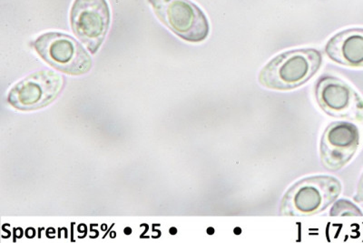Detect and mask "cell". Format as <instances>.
<instances>
[{"mask_svg":"<svg viewBox=\"0 0 363 243\" xmlns=\"http://www.w3.org/2000/svg\"><path fill=\"white\" fill-rule=\"evenodd\" d=\"M315 99L320 108L333 118L363 122V99L352 86L335 76L317 81Z\"/></svg>","mask_w":363,"mask_h":243,"instance_id":"obj_7","label":"cell"},{"mask_svg":"<svg viewBox=\"0 0 363 243\" xmlns=\"http://www.w3.org/2000/svg\"><path fill=\"white\" fill-rule=\"evenodd\" d=\"M64 83V77L56 71H37L11 87L8 94V103L22 112L45 108L60 96Z\"/></svg>","mask_w":363,"mask_h":243,"instance_id":"obj_5","label":"cell"},{"mask_svg":"<svg viewBox=\"0 0 363 243\" xmlns=\"http://www.w3.org/2000/svg\"><path fill=\"white\" fill-rule=\"evenodd\" d=\"M106 0H74L70 11L71 28L87 50L96 54L101 47L110 26Z\"/></svg>","mask_w":363,"mask_h":243,"instance_id":"obj_6","label":"cell"},{"mask_svg":"<svg viewBox=\"0 0 363 243\" xmlns=\"http://www.w3.org/2000/svg\"><path fill=\"white\" fill-rule=\"evenodd\" d=\"M354 200L356 202H363V173L361 180L359 181L357 193L355 194Z\"/></svg>","mask_w":363,"mask_h":243,"instance_id":"obj_11","label":"cell"},{"mask_svg":"<svg viewBox=\"0 0 363 243\" xmlns=\"http://www.w3.org/2000/svg\"><path fill=\"white\" fill-rule=\"evenodd\" d=\"M32 46L45 63L67 75H84L92 68V60L85 48L67 34L48 32L40 35Z\"/></svg>","mask_w":363,"mask_h":243,"instance_id":"obj_4","label":"cell"},{"mask_svg":"<svg viewBox=\"0 0 363 243\" xmlns=\"http://www.w3.org/2000/svg\"><path fill=\"white\" fill-rule=\"evenodd\" d=\"M157 18L182 40L199 43L210 32L208 19L191 0H148Z\"/></svg>","mask_w":363,"mask_h":243,"instance_id":"obj_3","label":"cell"},{"mask_svg":"<svg viewBox=\"0 0 363 243\" xmlns=\"http://www.w3.org/2000/svg\"><path fill=\"white\" fill-rule=\"evenodd\" d=\"M359 145L357 126L348 122L330 123L320 139V158L326 170L337 171L354 157Z\"/></svg>","mask_w":363,"mask_h":243,"instance_id":"obj_8","label":"cell"},{"mask_svg":"<svg viewBox=\"0 0 363 243\" xmlns=\"http://www.w3.org/2000/svg\"><path fill=\"white\" fill-rule=\"evenodd\" d=\"M330 216L332 217H352L363 216L362 210L354 203L348 200L342 199L337 200L330 210Z\"/></svg>","mask_w":363,"mask_h":243,"instance_id":"obj_10","label":"cell"},{"mask_svg":"<svg viewBox=\"0 0 363 243\" xmlns=\"http://www.w3.org/2000/svg\"><path fill=\"white\" fill-rule=\"evenodd\" d=\"M342 183L335 177L316 175L296 181L284 193L279 215L301 217L318 215L336 202Z\"/></svg>","mask_w":363,"mask_h":243,"instance_id":"obj_2","label":"cell"},{"mask_svg":"<svg viewBox=\"0 0 363 243\" xmlns=\"http://www.w3.org/2000/svg\"><path fill=\"white\" fill-rule=\"evenodd\" d=\"M325 53L330 60L343 66L363 67V28H347L327 42Z\"/></svg>","mask_w":363,"mask_h":243,"instance_id":"obj_9","label":"cell"},{"mask_svg":"<svg viewBox=\"0 0 363 243\" xmlns=\"http://www.w3.org/2000/svg\"><path fill=\"white\" fill-rule=\"evenodd\" d=\"M323 63V53L315 48L285 51L262 68L259 82L269 90L284 92L297 89L315 75Z\"/></svg>","mask_w":363,"mask_h":243,"instance_id":"obj_1","label":"cell"}]
</instances>
